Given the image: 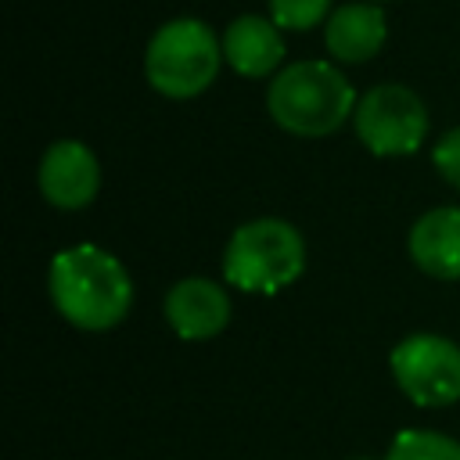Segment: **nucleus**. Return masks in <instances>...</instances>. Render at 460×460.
I'll return each mask as SVG.
<instances>
[{"mask_svg": "<svg viewBox=\"0 0 460 460\" xmlns=\"http://www.w3.org/2000/svg\"><path fill=\"white\" fill-rule=\"evenodd\" d=\"M352 126L359 144L377 158H399L420 151L428 140V108L420 93H413L402 83H381L370 86L352 111Z\"/></svg>", "mask_w": 460, "mask_h": 460, "instance_id": "39448f33", "label": "nucleus"}, {"mask_svg": "<svg viewBox=\"0 0 460 460\" xmlns=\"http://www.w3.org/2000/svg\"><path fill=\"white\" fill-rule=\"evenodd\" d=\"M223 65V36L201 18H172L155 29L144 50V75L155 93L169 101H190L205 93Z\"/></svg>", "mask_w": 460, "mask_h": 460, "instance_id": "20e7f679", "label": "nucleus"}, {"mask_svg": "<svg viewBox=\"0 0 460 460\" xmlns=\"http://www.w3.org/2000/svg\"><path fill=\"white\" fill-rule=\"evenodd\" d=\"M388 367L399 392L417 406H449L460 399V345L442 334H406L395 341Z\"/></svg>", "mask_w": 460, "mask_h": 460, "instance_id": "423d86ee", "label": "nucleus"}, {"mask_svg": "<svg viewBox=\"0 0 460 460\" xmlns=\"http://www.w3.org/2000/svg\"><path fill=\"white\" fill-rule=\"evenodd\" d=\"M331 0H270V18L288 32H309L327 22Z\"/></svg>", "mask_w": 460, "mask_h": 460, "instance_id": "ddd939ff", "label": "nucleus"}, {"mask_svg": "<svg viewBox=\"0 0 460 460\" xmlns=\"http://www.w3.org/2000/svg\"><path fill=\"white\" fill-rule=\"evenodd\" d=\"M305 270V241L295 223L259 216L241 223L223 252V277L244 295H277Z\"/></svg>", "mask_w": 460, "mask_h": 460, "instance_id": "7ed1b4c3", "label": "nucleus"}, {"mask_svg": "<svg viewBox=\"0 0 460 460\" xmlns=\"http://www.w3.org/2000/svg\"><path fill=\"white\" fill-rule=\"evenodd\" d=\"M165 323L183 341H205L226 331L234 305L230 291L208 277H183L165 291Z\"/></svg>", "mask_w": 460, "mask_h": 460, "instance_id": "6e6552de", "label": "nucleus"}, {"mask_svg": "<svg viewBox=\"0 0 460 460\" xmlns=\"http://www.w3.org/2000/svg\"><path fill=\"white\" fill-rule=\"evenodd\" d=\"M356 90L331 61H291L266 86L270 119L291 137H331L356 111Z\"/></svg>", "mask_w": 460, "mask_h": 460, "instance_id": "f03ea898", "label": "nucleus"}, {"mask_svg": "<svg viewBox=\"0 0 460 460\" xmlns=\"http://www.w3.org/2000/svg\"><path fill=\"white\" fill-rule=\"evenodd\" d=\"M388 40L385 11L370 0L341 4L323 22V47L338 65H363L370 61Z\"/></svg>", "mask_w": 460, "mask_h": 460, "instance_id": "9d476101", "label": "nucleus"}, {"mask_svg": "<svg viewBox=\"0 0 460 460\" xmlns=\"http://www.w3.org/2000/svg\"><path fill=\"white\" fill-rule=\"evenodd\" d=\"M36 183H40V194L47 198V205H54L61 212H79L101 190L97 155L83 140H54L40 158Z\"/></svg>", "mask_w": 460, "mask_h": 460, "instance_id": "0eeeda50", "label": "nucleus"}, {"mask_svg": "<svg viewBox=\"0 0 460 460\" xmlns=\"http://www.w3.org/2000/svg\"><path fill=\"white\" fill-rule=\"evenodd\" d=\"M47 291L54 309L79 331H111L129 316L133 280L108 248L72 244L50 259Z\"/></svg>", "mask_w": 460, "mask_h": 460, "instance_id": "f257e3e1", "label": "nucleus"}, {"mask_svg": "<svg viewBox=\"0 0 460 460\" xmlns=\"http://www.w3.org/2000/svg\"><path fill=\"white\" fill-rule=\"evenodd\" d=\"M410 259L435 280H460V205H438L424 212L406 237Z\"/></svg>", "mask_w": 460, "mask_h": 460, "instance_id": "9b49d317", "label": "nucleus"}, {"mask_svg": "<svg viewBox=\"0 0 460 460\" xmlns=\"http://www.w3.org/2000/svg\"><path fill=\"white\" fill-rule=\"evenodd\" d=\"M431 165H435V172H438L453 190H460V126L446 129V133L435 140V147H431Z\"/></svg>", "mask_w": 460, "mask_h": 460, "instance_id": "4468645a", "label": "nucleus"}, {"mask_svg": "<svg viewBox=\"0 0 460 460\" xmlns=\"http://www.w3.org/2000/svg\"><path fill=\"white\" fill-rule=\"evenodd\" d=\"M280 32L284 29L273 18L237 14L223 29V61L244 79L277 75L284 68V36Z\"/></svg>", "mask_w": 460, "mask_h": 460, "instance_id": "1a4fd4ad", "label": "nucleus"}, {"mask_svg": "<svg viewBox=\"0 0 460 460\" xmlns=\"http://www.w3.org/2000/svg\"><path fill=\"white\" fill-rule=\"evenodd\" d=\"M385 460H460V442L442 431L406 428L392 438Z\"/></svg>", "mask_w": 460, "mask_h": 460, "instance_id": "f8f14e48", "label": "nucleus"}, {"mask_svg": "<svg viewBox=\"0 0 460 460\" xmlns=\"http://www.w3.org/2000/svg\"><path fill=\"white\" fill-rule=\"evenodd\" d=\"M370 4H385V0H370Z\"/></svg>", "mask_w": 460, "mask_h": 460, "instance_id": "dca6fc26", "label": "nucleus"}, {"mask_svg": "<svg viewBox=\"0 0 460 460\" xmlns=\"http://www.w3.org/2000/svg\"><path fill=\"white\" fill-rule=\"evenodd\" d=\"M352 460H370V456H352Z\"/></svg>", "mask_w": 460, "mask_h": 460, "instance_id": "2eb2a0df", "label": "nucleus"}]
</instances>
